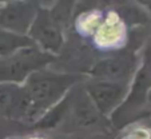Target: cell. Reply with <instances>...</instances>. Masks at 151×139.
I'll return each mask as SVG.
<instances>
[{"instance_id":"obj_12","label":"cell","mask_w":151,"mask_h":139,"mask_svg":"<svg viewBox=\"0 0 151 139\" xmlns=\"http://www.w3.org/2000/svg\"><path fill=\"white\" fill-rule=\"evenodd\" d=\"M14 139H17V138H14Z\"/></svg>"},{"instance_id":"obj_9","label":"cell","mask_w":151,"mask_h":139,"mask_svg":"<svg viewBox=\"0 0 151 139\" xmlns=\"http://www.w3.org/2000/svg\"><path fill=\"white\" fill-rule=\"evenodd\" d=\"M70 95H67L66 98L63 100H60L58 104H55L52 108H50L39 120L35 122V127L36 128H51V127H55L60 120L63 119L64 114H66L67 108L70 106Z\"/></svg>"},{"instance_id":"obj_1","label":"cell","mask_w":151,"mask_h":139,"mask_svg":"<svg viewBox=\"0 0 151 139\" xmlns=\"http://www.w3.org/2000/svg\"><path fill=\"white\" fill-rule=\"evenodd\" d=\"M86 79V75L54 72L47 68L31 74L23 83L29 102V123L39 120L50 108L64 99L75 84Z\"/></svg>"},{"instance_id":"obj_5","label":"cell","mask_w":151,"mask_h":139,"mask_svg":"<svg viewBox=\"0 0 151 139\" xmlns=\"http://www.w3.org/2000/svg\"><path fill=\"white\" fill-rule=\"evenodd\" d=\"M40 6L34 1H12L0 7V30L27 36Z\"/></svg>"},{"instance_id":"obj_6","label":"cell","mask_w":151,"mask_h":139,"mask_svg":"<svg viewBox=\"0 0 151 139\" xmlns=\"http://www.w3.org/2000/svg\"><path fill=\"white\" fill-rule=\"evenodd\" d=\"M0 117L29 123V102L23 84L0 83Z\"/></svg>"},{"instance_id":"obj_11","label":"cell","mask_w":151,"mask_h":139,"mask_svg":"<svg viewBox=\"0 0 151 139\" xmlns=\"http://www.w3.org/2000/svg\"><path fill=\"white\" fill-rule=\"evenodd\" d=\"M148 99H150V100H151V90H150V91H148Z\"/></svg>"},{"instance_id":"obj_8","label":"cell","mask_w":151,"mask_h":139,"mask_svg":"<svg viewBox=\"0 0 151 139\" xmlns=\"http://www.w3.org/2000/svg\"><path fill=\"white\" fill-rule=\"evenodd\" d=\"M29 47H36L28 36L0 30V58H6L15 52Z\"/></svg>"},{"instance_id":"obj_4","label":"cell","mask_w":151,"mask_h":139,"mask_svg":"<svg viewBox=\"0 0 151 139\" xmlns=\"http://www.w3.org/2000/svg\"><path fill=\"white\" fill-rule=\"evenodd\" d=\"M128 91V83L110 80H86V95L88 97L98 112L111 115L123 104Z\"/></svg>"},{"instance_id":"obj_2","label":"cell","mask_w":151,"mask_h":139,"mask_svg":"<svg viewBox=\"0 0 151 139\" xmlns=\"http://www.w3.org/2000/svg\"><path fill=\"white\" fill-rule=\"evenodd\" d=\"M54 60V55L40 51L37 47L24 48L9 56L0 58V83L23 84L31 74L47 68Z\"/></svg>"},{"instance_id":"obj_10","label":"cell","mask_w":151,"mask_h":139,"mask_svg":"<svg viewBox=\"0 0 151 139\" xmlns=\"http://www.w3.org/2000/svg\"><path fill=\"white\" fill-rule=\"evenodd\" d=\"M78 104H75V117L82 125H90L96 119V108L91 103L87 95L78 98Z\"/></svg>"},{"instance_id":"obj_7","label":"cell","mask_w":151,"mask_h":139,"mask_svg":"<svg viewBox=\"0 0 151 139\" xmlns=\"http://www.w3.org/2000/svg\"><path fill=\"white\" fill-rule=\"evenodd\" d=\"M135 68V62L131 56H111L99 60L90 71L92 79L110 80V82H126L131 76Z\"/></svg>"},{"instance_id":"obj_3","label":"cell","mask_w":151,"mask_h":139,"mask_svg":"<svg viewBox=\"0 0 151 139\" xmlns=\"http://www.w3.org/2000/svg\"><path fill=\"white\" fill-rule=\"evenodd\" d=\"M27 36L40 51L54 56L59 54L64 44L63 28L52 16L51 9L43 7H39L37 9V14Z\"/></svg>"}]
</instances>
